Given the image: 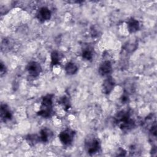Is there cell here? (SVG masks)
<instances>
[{
	"label": "cell",
	"instance_id": "cell-1",
	"mask_svg": "<svg viewBox=\"0 0 157 157\" xmlns=\"http://www.w3.org/2000/svg\"><path fill=\"white\" fill-rule=\"evenodd\" d=\"M115 123L123 131H128L136 126L134 120L131 118L130 113L128 111L121 110L118 112L115 118Z\"/></svg>",
	"mask_w": 157,
	"mask_h": 157
},
{
	"label": "cell",
	"instance_id": "cell-2",
	"mask_svg": "<svg viewBox=\"0 0 157 157\" xmlns=\"http://www.w3.org/2000/svg\"><path fill=\"white\" fill-rule=\"evenodd\" d=\"M53 94H48L43 97L40 110L37 113L38 116L44 118H49L53 115Z\"/></svg>",
	"mask_w": 157,
	"mask_h": 157
},
{
	"label": "cell",
	"instance_id": "cell-3",
	"mask_svg": "<svg viewBox=\"0 0 157 157\" xmlns=\"http://www.w3.org/2000/svg\"><path fill=\"white\" fill-rule=\"evenodd\" d=\"M85 147L86 152L93 155L98 153L101 150V142L99 139L92 137L86 140L85 142Z\"/></svg>",
	"mask_w": 157,
	"mask_h": 157
},
{
	"label": "cell",
	"instance_id": "cell-4",
	"mask_svg": "<svg viewBox=\"0 0 157 157\" xmlns=\"http://www.w3.org/2000/svg\"><path fill=\"white\" fill-rule=\"evenodd\" d=\"M75 134V132L72 129H66L59 133L58 136L59 139L63 145H70L74 140Z\"/></svg>",
	"mask_w": 157,
	"mask_h": 157
},
{
	"label": "cell",
	"instance_id": "cell-5",
	"mask_svg": "<svg viewBox=\"0 0 157 157\" xmlns=\"http://www.w3.org/2000/svg\"><path fill=\"white\" fill-rule=\"evenodd\" d=\"M26 69L29 75L33 77H37L42 71L40 64L34 61H31L28 64Z\"/></svg>",
	"mask_w": 157,
	"mask_h": 157
},
{
	"label": "cell",
	"instance_id": "cell-6",
	"mask_svg": "<svg viewBox=\"0 0 157 157\" xmlns=\"http://www.w3.org/2000/svg\"><path fill=\"white\" fill-rule=\"evenodd\" d=\"M115 85V82L113 78L110 76H107V78L104 80L102 85V91L105 94H110L113 90Z\"/></svg>",
	"mask_w": 157,
	"mask_h": 157
},
{
	"label": "cell",
	"instance_id": "cell-7",
	"mask_svg": "<svg viewBox=\"0 0 157 157\" xmlns=\"http://www.w3.org/2000/svg\"><path fill=\"white\" fill-rule=\"evenodd\" d=\"M99 73L101 76H108L112 71V65L109 60L104 61L99 66Z\"/></svg>",
	"mask_w": 157,
	"mask_h": 157
},
{
	"label": "cell",
	"instance_id": "cell-8",
	"mask_svg": "<svg viewBox=\"0 0 157 157\" xmlns=\"http://www.w3.org/2000/svg\"><path fill=\"white\" fill-rule=\"evenodd\" d=\"M1 119L4 122L10 121L12 118V113L9 107L6 104H2L1 105Z\"/></svg>",
	"mask_w": 157,
	"mask_h": 157
},
{
	"label": "cell",
	"instance_id": "cell-9",
	"mask_svg": "<svg viewBox=\"0 0 157 157\" xmlns=\"http://www.w3.org/2000/svg\"><path fill=\"white\" fill-rule=\"evenodd\" d=\"M51 12L50 9L46 7H42L40 8L37 13V19L42 22L47 21L51 18Z\"/></svg>",
	"mask_w": 157,
	"mask_h": 157
},
{
	"label": "cell",
	"instance_id": "cell-10",
	"mask_svg": "<svg viewBox=\"0 0 157 157\" xmlns=\"http://www.w3.org/2000/svg\"><path fill=\"white\" fill-rule=\"evenodd\" d=\"M39 136L40 141L44 143H47L52 139L53 136V133L50 129L45 128L40 130Z\"/></svg>",
	"mask_w": 157,
	"mask_h": 157
},
{
	"label": "cell",
	"instance_id": "cell-11",
	"mask_svg": "<svg viewBox=\"0 0 157 157\" xmlns=\"http://www.w3.org/2000/svg\"><path fill=\"white\" fill-rule=\"evenodd\" d=\"M127 28L128 30L130 33H134L137 32L140 28V24L137 20L131 18L128 20L127 22Z\"/></svg>",
	"mask_w": 157,
	"mask_h": 157
},
{
	"label": "cell",
	"instance_id": "cell-12",
	"mask_svg": "<svg viewBox=\"0 0 157 157\" xmlns=\"http://www.w3.org/2000/svg\"><path fill=\"white\" fill-rule=\"evenodd\" d=\"M13 46V42L10 38L4 39L1 42V50L2 51H7L10 50Z\"/></svg>",
	"mask_w": 157,
	"mask_h": 157
},
{
	"label": "cell",
	"instance_id": "cell-13",
	"mask_svg": "<svg viewBox=\"0 0 157 157\" xmlns=\"http://www.w3.org/2000/svg\"><path fill=\"white\" fill-rule=\"evenodd\" d=\"M78 71L76 64L72 62H69L65 66V71L68 75L75 74Z\"/></svg>",
	"mask_w": 157,
	"mask_h": 157
},
{
	"label": "cell",
	"instance_id": "cell-14",
	"mask_svg": "<svg viewBox=\"0 0 157 157\" xmlns=\"http://www.w3.org/2000/svg\"><path fill=\"white\" fill-rule=\"evenodd\" d=\"M60 56L59 53L58 51H53L51 53V64L52 66L59 64Z\"/></svg>",
	"mask_w": 157,
	"mask_h": 157
},
{
	"label": "cell",
	"instance_id": "cell-15",
	"mask_svg": "<svg viewBox=\"0 0 157 157\" xmlns=\"http://www.w3.org/2000/svg\"><path fill=\"white\" fill-rule=\"evenodd\" d=\"M26 139L28 142H29V144L31 145H34L39 141H40L39 136H37L36 134H29L26 136Z\"/></svg>",
	"mask_w": 157,
	"mask_h": 157
},
{
	"label": "cell",
	"instance_id": "cell-16",
	"mask_svg": "<svg viewBox=\"0 0 157 157\" xmlns=\"http://www.w3.org/2000/svg\"><path fill=\"white\" fill-rule=\"evenodd\" d=\"M59 102V104L63 105V107L66 110H68L71 107V102L69 101V99L66 96L61 98Z\"/></svg>",
	"mask_w": 157,
	"mask_h": 157
},
{
	"label": "cell",
	"instance_id": "cell-17",
	"mask_svg": "<svg viewBox=\"0 0 157 157\" xmlns=\"http://www.w3.org/2000/svg\"><path fill=\"white\" fill-rule=\"evenodd\" d=\"M82 56L84 59H85L86 61H90L93 58L92 51L89 48H85L82 51Z\"/></svg>",
	"mask_w": 157,
	"mask_h": 157
},
{
	"label": "cell",
	"instance_id": "cell-18",
	"mask_svg": "<svg viewBox=\"0 0 157 157\" xmlns=\"http://www.w3.org/2000/svg\"><path fill=\"white\" fill-rule=\"evenodd\" d=\"M139 152V148H137V146H132L131 148H130V153L131 155H133L134 156L135 155V153H136V155H137V153Z\"/></svg>",
	"mask_w": 157,
	"mask_h": 157
},
{
	"label": "cell",
	"instance_id": "cell-19",
	"mask_svg": "<svg viewBox=\"0 0 157 157\" xmlns=\"http://www.w3.org/2000/svg\"><path fill=\"white\" fill-rule=\"evenodd\" d=\"M7 69L6 67L5 66V65L4 64V63L2 62L1 63V66H0V72H1V76H2L4 74H5V73L6 72Z\"/></svg>",
	"mask_w": 157,
	"mask_h": 157
},
{
	"label": "cell",
	"instance_id": "cell-20",
	"mask_svg": "<svg viewBox=\"0 0 157 157\" xmlns=\"http://www.w3.org/2000/svg\"><path fill=\"white\" fill-rule=\"evenodd\" d=\"M117 156H125L126 155V151L121 148H120L118 150V152L117 154Z\"/></svg>",
	"mask_w": 157,
	"mask_h": 157
}]
</instances>
